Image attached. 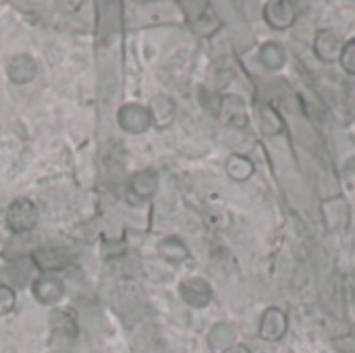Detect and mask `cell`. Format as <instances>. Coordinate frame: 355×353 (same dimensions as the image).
I'll return each mask as SVG.
<instances>
[{
  "instance_id": "20",
  "label": "cell",
  "mask_w": 355,
  "mask_h": 353,
  "mask_svg": "<svg viewBox=\"0 0 355 353\" xmlns=\"http://www.w3.org/2000/svg\"><path fill=\"white\" fill-rule=\"evenodd\" d=\"M218 19H216V15L208 8L196 23H191V27H193V31L196 33H200V35H212L216 29H218Z\"/></svg>"
},
{
  "instance_id": "21",
  "label": "cell",
  "mask_w": 355,
  "mask_h": 353,
  "mask_svg": "<svg viewBox=\"0 0 355 353\" xmlns=\"http://www.w3.org/2000/svg\"><path fill=\"white\" fill-rule=\"evenodd\" d=\"M339 62H341V67H343V71H345V73L355 75V40L345 42Z\"/></svg>"
},
{
  "instance_id": "9",
  "label": "cell",
  "mask_w": 355,
  "mask_h": 353,
  "mask_svg": "<svg viewBox=\"0 0 355 353\" xmlns=\"http://www.w3.org/2000/svg\"><path fill=\"white\" fill-rule=\"evenodd\" d=\"M35 71H37L35 60L29 54H17V56H12L10 62H8V67H6V73H8L10 81L12 83H19V85L21 83H29L35 77Z\"/></svg>"
},
{
  "instance_id": "11",
  "label": "cell",
  "mask_w": 355,
  "mask_h": 353,
  "mask_svg": "<svg viewBox=\"0 0 355 353\" xmlns=\"http://www.w3.org/2000/svg\"><path fill=\"white\" fill-rule=\"evenodd\" d=\"M256 117H258V127L266 137L279 135L285 127L283 117L270 104H256Z\"/></svg>"
},
{
  "instance_id": "4",
  "label": "cell",
  "mask_w": 355,
  "mask_h": 353,
  "mask_svg": "<svg viewBox=\"0 0 355 353\" xmlns=\"http://www.w3.org/2000/svg\"><path fill=\"white\" fill-rule=\"evenodd\" d=\"M349 214H352V208H349L347 200L341 198V196H335V198H329V200L322 202V218H324V225L331 231L347 229Z\"/></svg>"
},
{
  "instance_id": "18",
  "label": "cell",
  "mask_w": 355,
  "mask_h": 353,
  "mask_svg": "<svg viewBox=\"0 0 355 353\" xmlns=\"http://www.w3.org/2000/svg\"><path fill=\"white\" fill-rule=\"evenodd\" d=\"M131 193H135L137 200H148L156 193L158 189V181L152 173H137L131 179Z\"/></svg>"
},
{
  "instance_id": "13",
  "label": "cell",
  "mask_w": 355,
  "mask_h": 353,
  "mask_svg": "<svg viewBox=\"0 0 355 353\" xmlns=\"http://www.w3.org/2000/svg\"><path fill=\"white\" fill-rule=\"evenodd\" d=\"M50 329H52V335L56 339L71 341V339L77 337V325H75V320L67 312H60V310H54L50 314Z\"/></svg>"
},
{
  "instance_id": "12",
  "label": "cell",
  "mask_w": 355,
  "mask_h": 353,
  "mask_svg": "<svg viewBox=\"0 0 355 353\" xmlns=\"http://www.w3.org/2000/svg\"><path fill=\"white\" fill-rule=\"evenodd\" d=\"M69 256L56 248H40L33 252V264L42 270H60L69 266Z\"/></svg>"
},
{
  "instance_id": "15",
  "label": "cell",
  "mask_w": 355,
  "mask_h": 353,
  "mask_svg": "<svg viewBox=\"0 0 355 353\" xmlns=\"http://www.w3.org/2000/svg\"><path fill=\"white\" fill-rule=\"evenodd\" d=\"M225 169H227V175L233 181H248L254 175V171H256L254 162L248 156H243V154H231L227 164H225Z\"/></svg>"
},
{
  "instance_id": "10",
  "label": "cell",
  "mask_w": 355,
  "mask_h": 353,
  "mask_svg": "<svg viewBox=\"0 0 355 353\" xmlns=\"http://www.w3.org/2000/svg\"><path fill=\"white\" fill-rule=\"evenodd\" d=\"M220 117L225 119V123H229L231 127L243 129L248 127V112H245V104L241 102V98L237 96H225L223 104H220Z\"/></svg>"
},
{
  "instance_id": "3",
  "label": "cell",
  "mask_w": 355,
  "mask_h": 353,
  "mask_svg": "<svg viewBox=\"0 0 355 353\" xmlns=\"http://www.w3.org/2000/svg\"><path fill=\"white\" fill-rule=\"evenodd\" d=\"M343 37L335 29H320L314 37V52L322 62H337L343 52Z\"/></svg>"
},
{
  "instance_id": "22",
  "label": "cell",
  "mask_w": 355,
  "mask_h": 353,
  "mask_svg": "<svg viewBox=\"0 0 355 353\" xmlns=\"http://www.w3.org/2000/svg\"><path fill=\"white\" fill-rule=\"evenodd\" d=\"M200 100H202V106H204L206 110H210L212 114H220V104H223V96H218V94H212V92H206V89H202V94H200Z\"/></svg>"
},
{
  "instance_id": "16",
  "label": "cell",
  "mask_w": 355,
  "mask_h": 353,
  "mask_svg": "<svg viewBox=\"0 0 355 353\" xmlns=\"http://www.w3.org/2000/svg\"><path fill=\"white\" fill-rule=\"evenodd\" d=\"M150 117H152V121L158 125V127H164V125H168L173 119H175V104H173V100L171 98H166V96H156L152 102H150Z\"/></svg>"
},
{
  "instance_id": "7",
  "label": "cell",
  "mask_w": 355,
  "mask_h": 353,
  "mask_svg": "<svg viewBox=\"0 0 355 353\" xmlns=\"http://www.w3.org/2000/svg\"><path fill=\"white\" fill-rule=\"evenodd\" d=\"M119 125L127 133H144L152 125L150 110L139 104H125L119 110Z\"/></svg>"
},
{
  "instance_id": "24",
  "label": "cell",
  "mask_w": 355,
  "mask_h": 353,
  "mask_svg": "<svg viewBox=\"0 0 355 353\" xmlns=\"http://www.w3.org/2000/svg\"><path fill=\"white\" fill-rule=\"evenodd\" d=\"M223 353H252L245 345H231L229 350H225Z\"/></svg>"
},
{
  "instance_id": "8",
  "label": "cell",
  "mask_w": 355,
  "mask_h": 353,
  "mask_svg": "<svg viewBox=\"0 0 355 353\" xmlns=\"http://www.w3.org/2000/svg\"><path fill=\"white\" fill-rule=\"evenodd\" d=\"M31 289H33V295L37 298V302H42L46 306L56 304L64 295V285L56 277H37L33 281Z\"/></svg>"
},
{
  "instance_id": "19",
  "label": "cell",
  "mask_w": 355,
  "mask_h": 353,
  "mask_svg": "<svg viewBox=\"0 0 355 353\" xmlns=\"http://www.w3.org/2000/svg\"><path fill=\"white\" fill-rule=\"evenodd\" d=\"M208 341H210V347L214 352H225L233 345L235 341V329L231 325H216L210 335H208Z\"/></svg>"
},
{
  "instance_id": "1",
  "label": "cell",
  "mask_w": 355,
  "mask_h": 353,
  "mask_svg": "<svg viewBox=\"0 0 355 353\" xmlns=\"http://www.w3.org/2000/svg\"><path fill=\"white\" fill-rule=\"evenodd\" d=\"M6 223L15 233H27L37 225V208L33 202L21 198L8 206L6 212Z\"/></svg>"
},
{
  "instance_id": "23",
  "label": "cell",
  "mask_w": 355,
  "mask_h": 353,
  "mask_svg": "<svg viewBox=\"0 0 355 353\" xmlns=\"http://www.w3.org/2000/svg\"><path fill=\"white\" fill-rule=\"evenodd\" d=\"M15 308V293L10 287L0 285V316L8 314Z\"/></svg>"
},
{
  "instance_id": "2",
  "label": "cell",
  "mask_w": 355,
  "mask_h": 353,
  "mask_svg": "<svg viewBox=\"0 0 355 353\" xmlns=\"http://www.w3.org/2000/svg\"><path fill=\"white\" fill-rule=\"evenodd\" d=\"M297 4L289 2V0H272L266 2L264 6V21L272 27V29H289L295 19H297Z\"/></svg>"
},
{
  "instance_id": "6",
  "label": "cell",
  "mask_w": 355,
  "mask_h": 353,
  "mask_svg": "<svg viewBox=\"0 0 355 353\" xmlns=\"http://www.w3.org/2000/svg\"><path fill=\"white\" fill-rule=\"evenodd\" d=\"M181 298L185 304H189L191 308H206L212 302V287L208 285V281L200 279V277H191L185 279L179 287Z\"/></svg>"
},
{
  "instance_id": "17",
  "label": "cell",
  "mask_w": 355,
  "mask_h": 353,
  "mask_svg": "<svg viewBox=\"0 0 355 353\" xmlns=\"http://www.w3.org/2000/svg\"><path fill=\"white\" fill-rule=\"evenodd\" d=\"M158 254L166 260V262H173V264H179L183 260H187L189 256V250L187 246L179 239V237H166L158 243Z\"/></svg>"
},
{
  "instance_id": "5",
  "label": "cell",
  "mask_w": 355,
  "mask_h": 353,
  "mask_svg": "<svg viewBox=\"0 0 355 353\" xmlns=\"http://www.w3.org/2000/svg\"><path fill=\"white\" fill-rule=\"evenodd\" d=\"M287 314L281 308H268L262 314L260 327H258V335L262 341H281L287 335Z\"/></svg>"
},
{
  "instance_id": "14",
  "label": "cell",
  "mask_w": 355,
  "mask_h": 353,
  "mask_svg": "<svg viewBox=\"0 0 355 353\" xmlns=\"http://www.w3.org/2000/svg\"><path fill=\"white\" fill-rule=\"evenodd\" d=\"M260 62L268 71H279L287 62V52H285V48L279 42H266L260 48Z\"/></svg>"
}]
</instances>
